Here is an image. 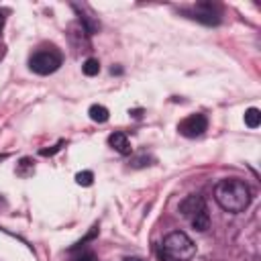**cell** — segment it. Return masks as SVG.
<instances>
[{
    "mask_svg": "<svg viewBox=\"0 0 261 261\" xmlns=\"http://www.w3.org/2000/svg\"><path fill=\"white\" fill-rule=\"evenodd\" d=\"M4 159H6V153H2V155H0V161H4Z\"/></svg>",
    "mask_w": 261,
    "mask_h": 261,
    "instance_id": "9a60e30c",
    "label": "cell"
},
{
    "mask_svg": "<svg viewBox=\"0 0 261 261\" xmlns=\"http://www.w3.org/2000/svg\"><path fill=\"white\" fill-rule=\"evenodd\" d=\"M88 114H90V118H92L94 122H106L108 116H110L108 108L102 106V104H92V106L88 108Z\"/></svg>",
    "mask_w": 261,
    "mask_h": 261,
    "instance_id": "ba28073f",
    "label": "cell"
},
{
    "mask_svg": "<svg viewBox=\"0 0 261 261\" xmlns=\"http://www.w3.org/2000/svg\"><path fill=\"white\" fill-rule=\"evenodd\" d=\"M61 61H63V57H61V53H59L57 49H41V51H37V53L31 57L29 65H31V69H33L35 73H39V75H49V73H53V71L59 69Z\"/></svg>",
    "mask_w": 261,
    "mask_h": 261,
    "instance_id": "277c9868",
    "label": "cell"
},
{
    "mask_svg": "<svg viewBox=\"0 0 261 261\" xmlns=\"http://www.w3.org/2000/svg\"><path fill=\"white\" fill-rule=\"evenodd\" d=\"M108 145H110L116 153H120V155H128V153H130V141L126 139L124 133H112V135L108 137Z\"/></svg>",
    "mask_w": 261,
    "mask_h": 261,
    "instance_id": "52a82bcc",
    "label": "cell"
},
{
    "mask_svg": "<svg viewBox=\"0 0 261 261\" xmlns=\"http://www.w3.org/2000/svg\"><path fill=\"white\" fill-rule=\"evenodd\" d=\"M259 122H261V112H259L257 108H249V110L245 112V124H247L249 128H257Z\"/></svg>",
    "mask_w": 261,
    "mask_h": 261,
    "instance_id": "9c48e42d",
    "label": "cell"
},
{
    "mask_svg": "<svg viewBox=\"0 0 261 261\" xmlns=\"http://www.w3.org/2000/svg\"><path fill=\"white\" fill-rule=\"evenodd\" d=\"M206 126H208V120L204 114H190L177 124V130L181 137L194 139V137H200L206 130Z\"/></svg>",
    "mask_w": 261,
    "mask_h": 261,
    "instance_id": "5b68a950",
    "label": "cell"
},
{
    "mask_svg": "<svg viewBox=\"0 0 261 261\" xmlns=\"http://www.w3.org/2000/svg\"><path fill=\"white\" fill-rule=\"evenodd\" d=\"M92 181H94V173L92 171H80L75 175V184H80V186H92Z\"/></svg>",
    "mask_w": 261,
    "mask_h": 261,
    "instance_id": "8fae6325",
    "label": "cell"
},
{
    "mask_svg": "<svg viewBox=\"0 0 261 261\" xmlns=\"http://www.w3.org/2000/svg\"><path fill=\"white\" fill-rule=\"evenodd\" d=\"M214 198L222 210L237 214L251 204V190L243 179L230 177V179L218 181V186L214 188Z\"/></svg>",
    "mask_w": 261,
    "mask_h": 261,
    "instance_id": "6da1fadb",
    "label": "cell"
},
{
    "mask_svg": "<svg viewBox=\"0 0 261 261\" xmlns=\"http://www.w3.org/2000/svg\"><path fill=\"white\" fill-rule=\"evenodd\" d=\"M179 214L194 226V230L204 232L210 226V214L206 208V202L200 194H192L179 202Z\"/></svg>",
    "mask_w": 261,
    "mask_h": 261,
    "instance_id": "3957f363",
    "label": "cell"
},
{
    "mask_svg": "<svg viewBox=\"0 0 261 261\" xmlns=\"http://www.w3.org/2000/svg\"><path fill=\"white\" fill-rule=\"evenodd\" d=\"M82 71H84L88 77L98 75V71H100V63H98V59H94V57L86 59V61H84V65H82Z\"/></svg>",
    "mask_w": 261,
    "mask_h": 261,
    "instance_id": "30bf717a",
    "label": "cell"
},
{
    "mask_svg": "<svg viewBox=\"0 0 261 261\" xmlns=\"http://www.w3.org/2000/svg\"><path fill=\"white\" fill-rule=\"evenodd\" d=\"M159 255L163 261H190L196 255V245L186 232L173 230L163 239Z\"/></svg>",
    "mask_w": 261,
    "mask_h": 261,
    "instance_id": "7a4b0ae2",
    "label": "cell"
},
{
    "mask_svg": "<svg viewBox=\"0 0 261 261\" xmlns=\"http://www.w3.org/2000/svg\"><path fill=\"white\" fill-rule=\"evenodd\" d=\"M190 18H194V20H198V22H202V24L212 27V24H218V22H220V12H218V8H216L214 4H210V2H200V4H196V6L190 10Z\"/></svg>",
    "mask_w": 261,
    "mask_h": 261,
    "instance_id": "8992f818",
    "label": "cell"
},
{
    "mask_svg": "<svg viewBox=\"0 0 261 261\" xmlns=\"http://www.w3.org/2000/svg\"><path fill=\"white\" fill-rule=\"evenodd\" d=\"M124 261H143V259H139V257H126Z\"/></svg>",
    "mask_w": 261,
    "mask_h": 261,
    "instance_id": "5bb4252c",
    "label": "cell"
},
{
    "mask_svg": "<svg viewBox=\"0 0 261 261\" xmlns=\"http://www.w3.org/2000/svg\"><path fill=\"white\" fill-rule=\"evenodd\" d=\"M75 261H98V259H96V255H94L92 251H86V253L77 255V257H75Z\"/></svg>",
    "mask_w": 261,
    "mask_h": 261,
    "instance_id": "7c38bea8",
    "label": "cell"
},
{
    "mask_svg": "<svg viewBox=\"0 0 261 261\" xmlns=\"http://www.w3.org/2000/svg\"><path fill=\"white\" fill-rule=\"evenodd\" d=\"M2 29H4V14H2V10H0V33H2Z\"/></svg>",
    "mask_w": 261,
    "mask_h": 261,
    "instance_id": "4fadbf2b",
    "label": "cell"
}]
</instances>
